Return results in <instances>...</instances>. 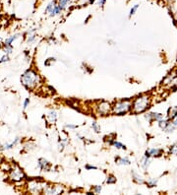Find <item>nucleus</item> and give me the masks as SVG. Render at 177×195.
<instances>
[{"label": "nucleus", "instance_id": "obj_1", "mask_svg": "<svg viewBox=\"0 0 177 195\" xmlns=\"http://www.w3.org/2000/svg\"><path fill=\"white\" fill-rule=\"evenodd\" d=\"M152 106V99L149 95H142L135 98L132 101V108L131 111L134 114H139L149 110Z\"/></svg>", "mask_w": 177, "mask_h": 195}, {"label": "nucleus", "instance_id": "obj_2", "mask_svg": "<svg viewBox=\"0 0 177 195\" xmlns=\"http://www.w3.org/2000/svg\"><path fill=\"white\" fill-rule=\"evenodd\" d=\"M21 81H22V84L25 86L27 89L30 90V89H33L38 84L39 81H41V77H39V75L35 70L29 69L22 75V77H21Z\"/></svg>", "mask_w": 177, "mask_h": 195}, {"label": "nucleus", "instance_id": "obj_3", "mask_svg": "<svg viewBox=\"0 0 177 195\" xmlns=\"http://www.w3.org/2000/svg\"><path fill=\"white\" fill-rule=\"evenodd\" d=\"M131 108H132V101L130 100L119 101L116 102L113 104V107H112V113L115 114V115L121 116L131 111Z\"/></svg>", "mask_w": 177, "mask_h": 195}, {"label": "nucleus", "instance_id": "obj_4", "mask_svg": "<svg viewBox=\"0 0 177 195\" xmlns=\"http://www.w3.org/2000/svg\"><path fill=\"white\" fill-rule=\"evenodd\" d=\"M96 113L100 116H106L107 114L112 112V107L111 104L106 101H102L96 104Z\"/></svg>", "mask_w": 177, "mask_h": 195}, {"label": "nucleus", "instance_id": "obj_5", "mask_svg": "<svg viewBox=\"0 0 177 195\" xmlns=\"http://www.w3.org/2000/svg\"><path fill=\"white\" fill-rule=\"evenodd\" d=\"M10 175H9V178L11 180H13L15 182H18V181H21L22 179H24L25 177V173H24L23 169H21L19 167H15L14 169H11L10 171Z\"/></svg>", "mask_w": 177, "mask_h": 195}, {"label": "nucleus", "instance_id": "obj_6", "mask_svg": "<svg viewBox=\"0 0 177 195\" xmlns=\"http://www.w3.org/2000/svg\"><path fill=\"white\" fill-rule=\"evenodd\" d=\"M45 183L39 182L38 180H33L29 183V191L32 193H41L44 192V189L45 187Z\"/></svg>", "mask_w": 177, "mask_h": 195}, {"label": "nucleus", "instance_id": "obj_7", "mask_svg": "<svg viewBox=\"0 0 177 195\" xmlns=\"http://www.w3.org/2000/svg\"><path fill=\"white\" fill-rule=\"evenodd\" d=\"M161 85L163 86H177V72L172 71L162 80Z\"/></svg>", "mask_w": 177, "mask_h": 195}, {"label": "nucleus", "instance_id": "obj_8", "mask_svg": "<svg viewBox=\"0 0 177 195\" xmlns=\"http://www.w3.org/2000/svg\"><path fill=\"white\" fill-rule=\"evenodd\" d=\"M64 189L63 185H49V186H45L44 189V193L45 194H61L63 193Z\"/></svg>", "mask_w": 177, "mask_h": 195}, {"label": "nucleus", "instance_id": "obj_9", "mask_svg": "<svg viewBox=\"0 0 177 195\" xmlns=\"http://www.w3.org/2000/svg\"><path fill=\"white\" fill-rule=\"evenodd\" d=\"M145 118L148 120L149 122H152V121H160L163 117V114L158 113V112H149L147 114H145Z\"/></svg>", "mask_w": 177, "mask_h": 195}, {"label": "nucleus", "instance_id": "obj_10", "mask_svg": "<svg viewBox=\"0 0 177 195\" xmlns=\"http://www.w3.org/2000/svg\"><path fill=\"white\" fill-rule=\"evenodd\" d=\"M162 150L161 149H158V148H152V149H149L146 151L145 153V156L146 157H160L161 156V154H162Z\"/></svg>", "mask_w": 177, "mask_h": 195}, {"label": "nucleus", "instance_id": "obj_11", "mask_svg": "<svg viewBox=\"0 0 177 195\" xmlns=\"http://www.w3.org/2000/svg\"><path fill=\"white\" fill-rule=\"evenodd\" d=\"M38 167L39 169H41V171H49L50 169V163L48 162L47 160L44 159V158H41V159L38 160Z\"/></svg>", "mask_w": 177, "mask_h": 195}, {"label": "nucleus", "instance_id": "obj_12", "mask_svg": "<svg viewBox=\"0 0 177 195\" xmlns=\"http://www.w3.org/2000/svg\"><path fill=\"white\" fill-rule=\"evenodd\" d=\"M132 178H133V180L135 181L136 183H138V184H144V183H146V181H145V179L143 178V176L140 175L139 173H137L135 172H132Z\"/></svg>", "mask_w": 177, "mask_h": 195}, {"label": "nucleus", "instance_id": "obj_13", "mask_svg": "<svg viewBox=\"0 0 177 195\" xmlns=\"http://www.w3.org/2000/svg\"><path fill=\"white\" fill-rule=\"evenodd\" d=\"M115 164L118 166H129L131 164V161L128 158H116Z\"/></svg>", "mask_w": 177, "mask_h": 195}, {"label": "nucleus", "instance_id": "obj_14", "mask_svg": "<svg viewBox=\"0 0 177 195\" xmlns=\"http://www.w3.org/2000/svg\"><path fill=\"white\" fill-rule=\"evenodd\" d=\"M167 117L171 120L177 117V107H171L168 108V110H167Z\"/></svg>", "mask_w": 177, "mask_h": 195}, {"label": "nucleus", "instance_id": "obj_15", "mask_svg": "<svg viewBox=\"0 0 177 195\" xmlns=\"http://www.w3.org/2000/svg\"><path fill=\"white\" fill-rule=\"evenodd\" d=\"M61 12H62L61 8L58 6V4H56V5L54 6V7L49 11V16H50V17H55V16H57V15H59Z\"/></svg>", "mask_w": 177, "mask_h": 195}, {"label": "nucleus", "instance_id": "obj_16", "mask_svg": "<svg viewBox=\"0 0 177 195\" xmlns=\"http://www.w3.org/2000/svg\"><path fill=\"white\" fill-rule=\"evenodd\" d=\"M70 1H71V0H57V4H58V6L61 8V10L63 11L67 8V6H68Z\"/></svg>", "mask_w": 177, "mask_h": 195}, {"label": "nucleus", "instance_id": "obj_17", "mask_svg": "<svg viewBox=\"0 0 177 195\" xmlns=\"http://www.w3.org/2000/svg\"><path fill=\"white\" fill-rule=\"evenodd\" d=\"M149 165H151V161H149V159L148 157H144L142 159V162H141V166L143 167V169H147L149 167Z\"/></svg>", "mask_w": 177, "mask_h": 195}, {"label": "nucleus", "instance_id": "obj_18", "mask_svg": "<svg viewBox=\"0 0 177 195\" xmlns=\"http://www.w3.org/2000/svg\"><path fill=\"white\" fill-rule=\"evenodd\" d=\"M18 39V35H14V36H12V37H10V38H8V39H6V41H5V46H11L12 45V42H13L15 39Z\"/></svg>", "mask_w": 177, "mask_h": 195}, {"label": "nucleus", "instance_id": "obj_19", "mask_svg": "<svg viewBox=\"0 0 177 195\" xmlns=\"http://www.w3.org/2000/svg\"><path fill=\"white\" fill-rule=\"evenodd\" d=\"M48 118H49L50 122H55L57 119V113L55 110H51L49 113H48Z\"/></svg>", "mask_w": 177, "mask_h": 195}, {"label": "nucleus", "instance_id": "obj_20", "mask_svg": "<svg viewBox=\"0 0 177 195\" xmlns=\"http://www.w3.org/2000/svg\"><path fill=\"white\" fill-rule=\"evenodd\" d=\"M111 145H112L113 147L116 148V149H122V150H126V149H127L125 145H123V144L120 143V142H118V141H115V140L112 142Z\"/></svg>", "mask_w": 177, "mask_h": 195}, {"label": "nucleus", "instance_id": "obj_21", "mask_svg": "<svg viewBox=\"0 0 177 195\" xmlns=\"http://www.w3.org/2000/svg\"><path fill=\"white\" fill-rule=\"evenodd\" d=\"M175 128H176V126L173 124V122H172V121H171V122L169 121V123L167 124V126L165 127V129H164V131H165L166 133H170V132H173V131H174Z\"/></svg>", "mask_w": 177, "mask_h": 195}, {"label": "nucleus", "instance_id": "obj_22", "mask_svg": "<svg viewBox=\"0 0 177 195\" xmlns=\"http://www.w3.org/2000/svg\"><path fill=\"white\" fill-rule=\"evenodd\" d=\"M169 123V120L168 119H165V118H162L161 120H160V121H158V126H160V127L162 129V130H164L165 129V127L167 126V124H168Z\"/></svg>", "mask_w": 177, "mask_h": 195}, {"label": "nucleus", "instance_id": "obj_23", "mask_svg": "<svg viewBox=\"0 0 177 195\" xmlns=\"http://www.w3.org/2000/svg\"><path fill=\"white\" fill-rule=\"evenodd\" d=\"M146 184L149 187H155L157 184V178H149L148 179V181H146Z\"/></svg>", "mask_w": 177, "mask_h": 195}, {"label": "nucleus", "instance_id": "obj_24", "mask_svg": "<svg viewBox=\"0 0 177 195\" xmlns=\"http://www.w3.org/2000/svg\"><path fill=\"white\" fill-rule=\"evenodd\" d=\"M139 7H140V5H139V4H135V5H133L132 7H131L130 12H129V18H131V17L133 16V15H135V14H136V12L138 11Z\"/></svg>", "mask_w": 177, "mask_h": 195}, {"label": "nucleus", "instance_id": "obj_25", "mask_svg": "<svg viewBox=\"0 0 177 195\" xmlns=\"http://www.w3.org/2000/svg\"><path fill=\"white\" fill-rule=\"evenodd\" d=\"M56 4H57V0H53V1L49 2V3L47 4L46 8H45V12H46V13H49V11H50L51 9H52Z\"/></svg>", "mask_w": 177, "mask_h": 195}, {"label": "nucleus", "instance_id": "obj_26", "mask_svg": "<svg viewBox=\"0 0 177 195\" xmlns=\"http://www.w3.org/2000/svg\"><path fill=\"white\" fill-rule=\"evenodd\" d=\"M106 183L107 184H114L116 183V177H115L114 175H108L107 176V179H106Z\"/></svg>", "mask_w": 177, "mask_h": 195}, {"label": "nucleus", "instance_id": "obj_27", "mask_svg": "<svg viewBox=\"0 0 177 195\" xmlns=\"http://www.w3.org/2000/svg\"><path fill=\"white\" fill-rule=\"evenodd\" d=\"M91 128H93V130L96 133H99L100 132V126L97 124L96 121H93V123H91Z\"/></svg>", "mask_w": 177, "mask_h": 195}, {"label": "nucleus", "instance_id": "obj_28", "mask_svg": "<svg viewBox=\"0 0 177 195\" xmlns=\"http://www.w3.org/2000/svg\"><path fill=\"white\" fill-rule=\"evenodd\" d=\"M18 142H19V138H16V140H15L14 142H12L11 144H8V145H5L4 147H3V149H11L12 147L13 146H15V145H16Z\"/></svg>", "mask_w": 177, "mask_h": 195}, {"label": "nucleus", "instance_id": "obj_29", "mask_svg": "<svg viewBox=\"0 0 177 195\" xmlns=\"http://www.w3.org/2000/svg\"><path fill=\"white\" fill-rule=\"evenodd\" d=\"M169 154L177 156V145H173L169 148Z\"/></svg>", "mask_w": 177, "mask_h": 195}, {"label": "nucleus", "instance_id": "obj_30", "mask_svg": "<svg viewBox=\"0 0 177 195\" xmlns=\"http://www.w3.org/2000/svg\"><path fill=\"white\" fill-rule=\"evenodd\" d=\"M102 185H96V186H94V188H93V191L94 193H100L102 192Z\"/></svg>", "mask_w": 177, "mask_h": 195}, {"label": "nucleus", "instance_id": "obj_31", "mask_svg": "<svg viewBox=\"0 0 177 195\" xmlns=\"http://www.w3.org/2000/svg\"><path fill=\"white\" fill-rule=\"evenodd\" d=\"M54 61H55V58H52V57H51V58H48V59L44 62V65H46V66H49L50 63H51V62H54Z\"/></svg>", "mask_w": 177, "mask_h": 195}, {"label": "nucleus", "instance_id": "obj_32", "mask_svg": "<svg viewBox=\"0 0 177 195\" xmlns=\"http://www.w3.org/2000/svg\"><path fill=\"white\" fill-rule=\"evenodd\" d=\"M106 3V0H97V5L99 6V7H103V6L105 5Z\"/></svg>", "mask_w": 177, "mask_h": 195}, {"label": "nucleus", "instance_id": "obj_33", "mask_svg": "<svg viewBox=\"0 0 177 195\" xmlns=\"http://www.w3.org/2000/svg\"><path fill=\"white\" fill-rule=\"evenodd\" d=\"M12 50H13V47H12V45L11 46H5V51H6V53H7V54H10L11 52H12Z\"/></svg>", "mask_w": 177, "mask_h": 195}, {"label": "nucleus", "instance_id": "obj_34", "mask_svg": "<svg viewBox=\"0 0 177 195\" xmlns=\"http://www.w3.org/2000/svg\"><path fill=\"white\" fill-rule=\"evenodd\" d=\"M8 60H9V56H8V54H5L4 56H3V57L1 58V60H0V63L6 62V61H8Z\"/></svg>", "mask_w": 177, "mask_h": 195}, {"label": "nucleus", "instance_id": "obj_35", "mask_svg": "<svg viewBox=\"0 0 177 195\" xmlns=\"http://www.w3.org/2000/svg\"><path fill=\"white\" fill-rule=\"evenodd\" d=\"M66 128H69V129H76L78 128V125H74V124H66L65 125Z\"/></svg>", "mask_w": 177, "mask_h": 195}, {"label": "nucleus", "instance_id": "obj_36", "mask_svg": "<svg viewBox=\"0 0 177 195\" xmlns=\"http://www.w3.org/2000/svg\"><path fill=\"white\" fill-rule=\"evenodd\" d=\"M29 104H30V99H26V101L24 102V110H26Z\"/></svg>", "mask_w": 177, "mask_h": 195}, {"label": "nucleus", "instance_id": "obj_37", "mask_svg": "<svg viewBox=\"0 0 177 195\" xmlns=\"http://www.w3.org/2000/svg\"><path fill=\"white\" fill-rule=\"evenodd\" d=\"M86 169H88V171H90V169H97V167L87 165V166H86Z\"/></svg>", "mask_w": 177, "mask_h": 195}, {"label": "nucleus", "instance_id": "obj_38", "mask_svg": "<svg viewBox=\"0 0 177 195\" xmlns=\"http://www.w3.org/2000/svg\"><path fill=\"white\" fill-rule=\"evenodd\" d=\"M35 39H36V36L35 35H30V36H29V38H28V42H32Z\"/></svg>", "mask_w": 177, "mask_h": 195}, {"label": "nucleus", "instance_id": "obj_39", "mask_svg": "<svg viewBox=\"0 0 177 195\" xmlns=\"http://www.w3.org/2000/svg\"><path fill=\"white\" fill-rule=\"evenodd\" d=\"M172 122H173V124H174L176 127H177V117H175V118L172 120Z\"/></svg>", "mask_w": 177, "mask_h": 195}, {"label": "nucleus", "instance_id": "obj_40", "mask_svg": "<svg viewBox=\"0 0 177 195\" xmlns=\"http://www.w3.org/2000/svg\"><path fill=\"white\" fill-rule=\"evenodd\" d=\"M94 1H96V0H89V4H91V5L94 4Z\"/></svg>", "mask_w": 177, "mask_h": 195}, {"label": "nucleus", "instance_id": "obj_41", "mask_svg": "<svg viewBox=\"0 0 177 195\" xmlns=\"http://www.w3.org/2000/svg\"><path fill=\"white\" fill-rule=\"evenodd\" d=\"M1 163H2V159L0 158V164H1Z\"/></svg>", "mask_w": 177, "mask_h": 195}, {"label": "nucleus", "instance_id": "obj_42", "mask_svg": "<svg viewBox=\"0 0 177 195\" xmlns=\"http://www.w3.org/2000/svg\"><path fill=\"white\" fill-rule=\"evenodd\" d=\"M1 41H2V39H1V38H0V42H1Z\"/></svg>", "mask_w": 177, "mask_h": 195}]
</instances>
